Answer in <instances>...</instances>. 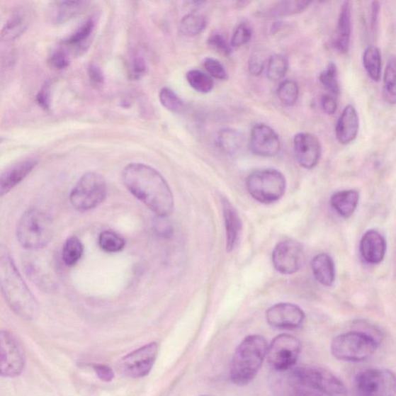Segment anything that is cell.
Wrapping results in <instances>:
<instances>
[{
  "label": "cell",
  "mask_w": 396,
  "mask_h": 396,
  "mask_svg": "<svg viewBox=\"0 0 396 396\" xmlns=\"http://www.w3.org/2000/svg\"><path fill=\"white\" fill-rule=\"evenodd\" d=\"M301 350V343L294 336L278 335L267 349L268 364L280 372L289 370L297 363Z\"/></svg>",
  "instance_id": "10"
},
{
  "label": "cell",
  "mask_w": 396,
  "mask_h": 396,
  "mask_svg": "<svg viewBox=\"0 0 396 396\" xmlns=\"http://www.w3.org/2000/svg\"><path fill=\"white\" fill-rule=\"evenodd\" d=\"M159 220L155 225L157 232L164 237H171L173 227L169 222L166 221V217H158Z\"/></svg>",
  "instance_id": "49"
},
{
  "label": "cell",
  "mask_w": 396,
  "mask_h": 396,
  "mask_svg": "<svg viewBox=\"0 0 396 396\" xmlns=\"http://www.w3.org/2000/svg\"><path fill=\"white\" fill-rule=\"evenodd\" d=\"M98 245L106 252H117L124 248L125 241L119 234L111 231H105L99 235Z\"/></svg>",
  "instance_id": "37"
},
{
  "label": "cell",
  "mask_w": 396,
  "mask_h": 396,
  "mask_svg": "<svg viewBox=\"0 0 396 396\" xmlns=\"http://www.w3.org/2000/svg\"><path fill=\"white\" fill-rule=\"evenodd\" d=\"M311 4L308 1H280L273 3L259 11L262 18H275L305 11Z\"/></svg>",
  "instance_id": "23"
},
{
  "label": "cell",
  "mask_w": 396,
  "mask_h": 396,
  "mask_svg": "<svg viewBox=\"0 0 396 396\" xmlns=\"http://www.w3.org/2000/svg\"><path fill=\"white\" fill-rule=\"evenodd\" d=\"M27 27V19L23 15L16 13L4 25L0 33V39L4 43H11L23 35Z\"/></svg>",
  "instance_id": "28"
},
{
  "label": "cell",
  "mask_w": 396,
  "mask_h": 396,
  "mask_svg": "<svg viewBox=\"0 0 396 396\" xmlns=\"http://www.w3.org/2000/svg\"><path fill=\"white\" fill-rule=\"evenodd\" d=\"M132 75L135 79H140L147 73V64L142 57L136 56L133 59L132 66Z\"/></svg>",
  "instance_id": "46"
},
{
  "label": "cell",
  "mask_w": 396,
  "mask_h": 396,
  "mask_svg": "<svg viewBox=\"0 0 396 396\" xmlns=\"http://www.w3.org/2000/svg\"><path fill=\"white\" fill-rule=\"evenodd\" d=\"M300 96L298 84L294 80L286 79L281 82L277 89V96L285 106H293L298 103Z\"/></svg>",
  "instance_id": "33"
},
{
  "label": "cell",
  "mask_w": 396,
  "mask_h": 396,
  "mask_svg": "<svg viewBox=\"0 0 396 396\" xmlns=\"http://www.w3.org/2000/svg\"><path fill=\"white\" fill-rule=\"evenodd\" d=\"M386 242L383 235L376 230H368L361 238L360 251L362 258L369 264L383 262L386 252Z\"/></svg>",
  "instance_id": "18"
},
{
  "label": "cell",
  "mask_w": 396,
  "mask_h": 396,
  "mask_svg": "<svg viewBox=\"0 0 396 396\" xmlns=\"http://www.w3.org/2000/svg\"><path fill=\"white\" fill-rule=\"evenodd\" d=\"M94 368L101 380L106 383H111L113 380L114 373L111 367L106 365L98 364L95 365Z\"/></svg>",
  "instance_id": "47"
},
{
  "label": "cell",
  "mask_w": 396,
  "mask_h": 396,
  "mask_svg": "<svg viewBox=\"0 0 396 396\" xmlns=\"http://www.w3.org/2000/svg\"><path fill=\"white\" fill-rule=\"evenodd\" d=\"M86 1H57L52 5L50 18L57 24L64 23L81 14L86 9Z\"/></svg>",
  "instance_id": "22"
},
{
  "label": "cell",
  "mask_w": 396,
  "mask_h": 396,
  "mask_svg": "<svg viewBox=\"0 0 396 396\" xmlns=\"http://www.w3.org/2000/svg\"><path fill=\"white\" fill-rule=\"evenodd\" d=\"M247 187L251 196L264 204L280 200L286 189L284 175L275 169L259 170L247 178Z\"/></svg>",
  "instance_id": "6"
},
{
  "label": "cell",
  "mask_w": 396,
  "mask_h": 396,
  "mask_svg": "<svg viewBox=\"0 0 396 396\" xmlns=\"http://www.w3.org/2000/svg\"><path fill=\"white\" fill-rule=\"evenodd\" d=\"M37 164V159H27L12 166L0 175V197L6 195L18 186L35 169Z\"/></svg>",
  "instance_id": "20"
},
{
  "label": "cell",
  "mask_w": 396,
  "mask_h": 396,
  "mask_svg": "<svg viewBox=\"0 0 396 396\" xmlns=\"http://www.w3.org/2000/svg\"><path fill=\"white\" fill-rule=\"evenodd\" d=\"M356 383L359 396H395V377L390 370H362L356 376Z\"/></svg>",
  "instance_id": "11"
},
{
  "label": "cell",
  "mask_w": 396,
  "mask_h": 396,
  "mask_svg": "<svg viewBox=\"0 0 396 396\" xmlns=\"http://www.w3.org/2000/svg\"><path fill=\"white\" fill-rule=\"evenodd\" d=\"M88 74L92 86L96 89H101L104 86V74L99 67L96 64L89 65Z\"/></svg>",
  "instance_id": "43"
},
{
  "label": "cell",
  "mask_w": 396,
  "mask_h": 396,
  "mask_svg": "<svg viewBox=\"0 0 396 396\" xmlns=\"http://www.w3.org/2000/svg\"><path fill=\"white\" fill-rule=\"evenodd\" d=\"M0 289L14 313L26 321L38 317L40 305L24 282L11 252L0 244Z\"/></svg>",
  "instance_id": "2"
},
{
  "label": "cell",
  "mask_w": 396,
  "mask_h": 396,
  "mask_svg": "<svg viewBox=\"0 0 396 396\" xmlns=\"http://www.w3.org/2000/svg\"><path fill=\"white\" fill-rule=\"evenodd\" d=\"M50 83L46 84L43 89L39 92L37 96V103L45 109L46 111H49L50 103Z\"/></svg>",
  "instance_id": "48"
},
{
  "label": "cell",
  "mask_w": 396,
  "mask_h": 396,
  "mask_svg": "<svg viewBox=\"0 0 396 396\" xmlns=\"http://www.w3.org/2000/svg\"><path fill=\"white\" fill-rule=\"evenodd\" d=\"M106 182L102 175L96 172L84 174L73 188L70 200L80 212L94 209L103 203L106 197Z\"/></svg>",
  "instance_id": "8"
},
{
  "label": "cell",
  "mask_w": 396,
  "mask_h": 396,
  "mask_svg": "<svg viewBox=\"0 0 396 396\" xmlns=\"http://www.w3.org/2000/svg\"><path fill=\"white\" fill-rule=\"evenodd\" d=\"M338 100L330 94L323 96L322 98V111L327 115H334L338 111Z\"/></svg>",
  "instance_id": "45"
},
{
  "label": "cell",
  "mask_w": 396,
  "mask_h": 396,
  "mask_svg": "<svg viewBox=\"0 0 396 396\" xmlns=\"http://www.w3.org/2000/svg\"><path fill=\"white\" fill-rule=\"evenodd\" d=\"M158 355V344L151 342L128 356L123 357L119 363L120 372L132 378H143L149 375Z\"/></svg>",
  "instance_id": "12"
},
{
  "label": "cell",
  "mask_w": 396,
  "mask_h": 396,
  "mask_svg": "<svg viewBox=\"0 0 396 396\" xmlns=\"http://www.w3.org/2000/svg\"><path fill=\"white\" fill-rule=\"evenodd\" d=\"M273 264L278 272L291 275L300 271L305 263V251L300 243L286 239L278 243L273 251Z\"/></svg>",
  "instance_id": "13"
},
{
  "label": "cell",
  "mask_w": 396,
  "mask_h": 396,
  "mask_svg": "<svg viewBox=\"0 0 396 396\" xmlns=\"http://www.w3.org/2000/svg\"><path fill=\"white\" fill-rule=\"evenodd\" d=\"M268 324L279 329H296L305 321V312L298 305L281 302L268 308L266 314Z\"/></svg>",
  "instance_id": "16"
},
{
  "label": "cell",
  "mask_w": 396,
  "mask_h": 396,
  "mask_svg": "<svg viewBox=\"0 0 396 396\" xmlns=\"http://www.w3.org/2000/svg\"><path fill=\"white\" fill-rule=\"evenodd\" d=\"M201 396H210V395H201Z\"/></svg>",
  "instance_id": "53"
},
{
  "label": "cell",
  "mask_w": 396,
  "mask_h": 396,
  "mask_svg": "<svg viewBox=\"0 0 396 396\" xmlns=\"http://www.w3.org/2000/svg\"><path fill=\"white\" fill-rule=\"evenodd\" d=\"M380 341L365 332H351L336 336L332 342L331 351L336 359L361 362L373 357Z\"/></svg>",
  "instance_id": "5"
},
{
  "label": "cell",
  "mask_w": 396,
  "mask_h": 396,
  "mask_svg": "<svg viewBox=\"0 0 396 396\" xmlns=\"http://www.w3.org/2000/svg\"><path fill=\"white\" fill-rule=\"evenodd\" d=\"M191 87L200 94H207L214 88V81L210 76L199 70H191L186 74Z\"/></svg>",
  "instance_id": "34"
},
{
  "label": "cell",
  "mask_w": 396,
  "mask_h": 396,
  "mask_svg": "<svg viewBox=\"0 0 396 396\" xmlns=\"http://www.w3.org/2000/svg\"><path fill=\"white\" fill-rule=\"evenodd\" d=\"M362 62L369 79L375 82L380 81L383 73L380 49L374 45L367 47L362 57Z\"/></svg>",
  "instance_id": "26"
},
{
  "label": "cell",
  "mask_w": 396,
  "mask_h": 396,
  "mask_svg": "<svg viewBox=\"0 0 396 396\" xmlns=\"http://www.w3.org/2000/svg\"><path fill=\"white\" fill-rule=\"evenodd\" d=\"M251 37L252 31L248 25L245 23L239 24L233 33L230 45L232 47H241L247 45Z\"/></svg>",
  "instance_id": "41"
},
{
  "label": "cell",
  "mask_w": 396,
  "mask_h": 396,
  "mask_svg": "<svg viewBox=\"0 0 396 396\" xmlns=\"http://www.w3.org/2000/svg\"><path fill=\"white\" fill-rule=\"evenodd\" d=\"M249 147L252 153L257 156L273 157L280 153L281 140L271 126L258 123L251 130Z\"/></svg>",
  "instance_id": "15"
},
{
  "label": "cell",
  "mask_w": 396,
  "mask_h": 396,
  "mask_svg": "<svg viewBox=\"0 0 396 396\" xmlns=\"http://www.w3.org/2000/svg\"><path fill=\"white\" fill-rule=\"evenodd\" d=\"M268 344L261 335H249L236 349L230 366V378L238 385L249 384L266 357Z\"/></svg>",
  "instance_id": "3"
},
{
  "label": "cell",
  "mask_w": 396,
  "mask_h": 396,
  "mask_svg": "<svg viewBox=\"0 0 396 396\" xmlns=\"http://www.w3.org/2000/svg\"><path fill=\"white\" fill-rule=\"evenodd\" d=\"M95 21L89 18L81 25V27L76 30L72 35L66 38L64 45L72 47L83 48L91 38L95 29Z\"/></svg>",
  "instance_id": "31"
},
{
  "label": "cell",
  "mask_w": 396,
  "mask_h": 396,
  "mask_svg": "<svg viewBox=\"0 0 396 396\" xmlns=\"http://www.w3.org/2000/svg\"><path fill=\"white\" fill-rule=\"evenodd\" d=\"M204 67L210 77L218 80L227 79V73L224 65L217 59L208 57L204 62Z\"/></svg>",
  "instance_id": "42"
},
{
  "label": "cell",
  "mask_w": 396,
  "mask_h": 396,
  "mask_svg": "<svg viewBox=\"0 0 396 396\" xmlns=\"http://www.w3.org/2000/svg\"><path fill=\"white\" fill-rule=\"evenodd\" d=\"M352 33L351 5L349 1L342 4L339 16L338 24L334 38V47L341 54H348L351 45Z\"/></svg>",
  "instance_id": "19"
},
{
  "label": "cell",
  "mask_w": 396,
  "mask_h": 396,
  "mask_svg": "<svg viewBox=\"0 0 396 396\" xmlns=\"http://www.w3.org/2000/svg\"><path fill=\"white\" fill-rule=\"evenodd\" d=\"M290 67L288 56L275 54L269 57L266 64L267 78L274 82L280 81L288 74Z\"/></svg>",
  "instance_id": "29"
},
{
  "label": "cell",
  "mask_w": 396,
  "mask_h": 396,
  "mask_svg": "<svg viewBox=\"0 0 396 396\" xmlns=\"http://www.w3.org/2000/svg\"><path fill=\"white\" fill-rule=\"evenodd\" d=\"M49 62L55 69L59 70L64 69L69 65V57L61 50H57V52L50 56Z\"/></svg>",
  "instance_id": "44"
},
{
  "label": "cell",
  "mask_w": 396,
  "mask_h": 396,
  "mask_svg": "<svg viewBox=\"0 0 396 396\" xmlns=\"http://www.w3.org/2000/svg\"><path fill=\"white\" fill-rule=\"evenodd\" d=\"M384 94L387 103L395 105V59L392 57L387 62L384 72Z\"/></svg>",
  "instance_id": "36"
},
{
  "label": "cell",
  "mask_w": 396,
  "mask_h": 396,
  "mask_svg": "<svg viewBox=\"0 0 396 396\" xmlns=\"http://www.w3.org/2000/svg\"><path fill=\"white\" fill-rule=\"evenodd\" d=\"M319 80L323 87L329 92V94L335 97L340 94V86L339 81V72L336 65L331 62L327 65L325 69L319 74Z\"/></svg>",
  "instance_id": "32"
},
{
  "label": "cell",
  "mask_w": 396,
  "mask_h": 396,
  "mask_svg": "<svg viewBox=\"0 0 396 396\" xmlns=\"http://www.w3.org/2000/svg\"><path fill=\"white\" fill-rule=\"evenodd\" d=\"M266 65V54L263 50L256 49L249 59V71L252 76H259L264 72Z\"/></svg>",
  "instance_id": "39"
},
{
  "label": "cell",
  "mask_w": 396,
  "mask_h": 396,
  "mask_svg": "<svg viewBox=\"0 0 396 396\" xmlns=\"http://www.w3.org/2000/svg\"><path fill=\"white\" fill-rule=\"evenodd\" d=\"M122 178L125 188L157 217H168L173 213V193L164 176L154 167L130 164L124 168Z\"/></svg>",
  "instance_id": "1"
},
{
  "label": "cell",
  "mask_w": 396,
  "mask_h": 396,
  "mask_svg": "<svg viewBox=\"0 0 396 396\" xmlns=\"http://www.w3.org/2000/svg\"><path fill=\"white\" fill-rule=\"evenodd\" d=\"M380 3L375 1L370 5V27L375 29L377 27V21L379 12H380Z\"/></svg>",
  "instance_id": "50"
},
{
  "label": "cell",
  "mask_w": 396,
  "mask_h": 396,
  "mask_svg": "<svg viewBox=\"0 0 396 396\" xmlns=\"http://www.w3.org/2000/svg\"><path fill=\"white\" fill-rule=\"evenodd\" d=\"M305 387V386H303ZM297 396H319L317 393L312 392L308 387H298L296 389Z\"/></svg>",
  "instance_id": "51"
},
{
  "label": "cell",
  "mask_w": 396,
  "mask_h": 396,
  "mask_svg": "<svg viewBox=\"0 0 396 396\" xmlns=\"http://www.w3.org/2000/svg\"><path fill=\"white\" fill-rule=\"evenodd\" d=\"M4 140V139L0 138V143H1Z\"/></svg>",
  "instance_id": "52"
},
{
  "label": "cell",
  "mask_w": 396,
  "mask_h": 396,
  "mask_svg": "<svg viewBox=\"0 0 396 396\" xmlns=\"http://www.w3.org/2000/svg\"><path fill=\"white\" fill-rule=\"evenodd\" d=\"M222 204L226 230V249L227 251H232L239 242L242 222L237 210L229 200L223 198Z\"/></svg>",
  "instance_id": "21"
},
{
  "label": "cell",
  "mask_w": 396,
  "mask_h": 396,
  "mask_svg": "<svg viewBox=\"0 0 396 396\" xmlns=\"http://www.w3.org/2000/svg\"><path fill=\"white\" fill-rule=\"evenodd\" d=\"M159 101L162 106L173 113H179L182 111L183 103L181 98L169 88H163L159 94Z\"/></svg>",
  "instance_id": "38"
},
{
  "label": "cell",
  "mask_w": 396,
  "mask_h": 396,
  "mask_svg": "<svg viewBox=\"0 0 396 396\" xmlns=\"http://www.w3.org/2000/svg\"><path fill=\"white\" fill-rule=\"evenodd\" d=\"M206 27L205 16L198 13H190L183 16L180 23V30L183 35L187 37H195L200 35Z\"/></svg>",
  "instance_id": "30"
},
{
  "label": "cell",
  "mask_w": 396,
  "mask_h": 396,
  "mask_svg": "<svg viewBox=\"0 0 396 396\" xmlns=\"http://www.w3.org/2000/svg\"><path fill=\"white\" fill-rule=\"evenodd\" d=\"M315 279L321 284L331 286L335 281V266L333 259L326 254L316 256L311 263Z\"/></svg>",
  "instance_id": "25"
},
{
  "label": "cell",
  "mask_w": 396,
  "mask_h": 396,
  "mask_svg": "<svg viewBox=\"0 0 396 396\" xmlns=\"http://www.w3.org/2000/svg\"><path fill=\"white\" fill-rule=\"evenodd\" d=\"M296 381L327 396H347L348 390L339 377L322 368L302 366L293 370Z\"/></svg>",
  "instance_id": "7"
},
{
  "label": "cell",
  "mask_w": 396,
  "mask_h": 396,
  "mask_svg": "<svg viewBox=\"0 0 396 396\" xmlns=\"http://www.w3.org/2000/svg\"><path fill=\"white\" fill-rule=\"evenodd\" d=\"M83 245L81 242L72 236L67 239L62 250V259L67 266H73L79 262L83 254Z\"/></svg>",
  "instance_id": "35"
},
{
  "label": "cell",
  "mask_w": 396,
  "mask_h": 396,
  "mask_svg": "<svg viewBox=\"0 0 396 396\" xmlns=\"http://www.w3.org/2000/svg\"><path fill=\"white\" fill-rule=\"evenodd\" d=\"M53 234L52 218L37 208L29 209L23 215L16 230L21 245L28 250L44 248L52 239Z\"/></svg>",
  "instance_id": "4"
},
{
  "label": "cell",
  "mask_w": 396,
  "mask_h": 396,
  "mask_svg": "<svg viewBox=\"0 0 396 396\" xmlns=\"http://www.w3.org/2000/svg\"><path fill=\"white\" fill-rule=\"evenodd\" d=\"M244 137L237 130L227 128L218 134L217 145L223 153L233 155L241 149L243 145Z\"/></svg>",
  "instance_id": "27"
},
{
  "label": "cell",
  "mask_w": 396,
  "mask_h": 396,
  "mask_svg": "<svg viewBox=\"0 0 396 396\" xmlns=\"http://www.w3.org/2000/svg\"><path fill=\"white\" fill-rule=\"evenodd\" d=\"M293 150L297 162L305 169H313L321 161L322 145L315 134L299 132L295 135Z\"/></svg>",
  "instance_id": "14"
},
{
  "label": "cell",
  "mask_w": 396,
  "mask_h": 396,
  "mask_svg": "<svg viewBox=\"0 0 396 396\" xmlns=\"http://www.w3.org/2000/svg\"><path fill=\"white\" fill-rule=\"evenodd\" d=\"M25 365L26 353L18 336L9 331H0V377H18Z\"/></svg>",
  "instance_id": "9"
},
{
  "label": "cell",
  "mask_w": 396,
  "mask_h": 396,
  "mask_svg": "<svg viewBox=\"0 0 396 396\" xmlns=\"http://www.w3.org/2000/svg\"><path fill=\"white\" fill-rule=\"evenodd\" d=\"M360 128L359 116L352 105L345 106L336 122V138L342 145H349L358 137Z\"/></svg>",
  "instance_id": "17"
},
{
  "label": "cell",
  "mask_w": 396,
  "mask_h": 396,
  "mask_svg": "<svg viewBox=\"0 0 396 396\" xmlns=\"http://www.w3.org/2000/svg\"><path fill=\"white\" fill-rule=\"evenodd\" d=\"M358 202L359 193L353 190L336 192L331 198L332 208L344 218L350 217L356 212Z\"/></svg>",
  "instance_id": "24"
},
{
  "label": "cell",
  "mask_w": 396,
  "mask_h": 396,
  "mask_svg": "<svg viewBox=\"0 0 396 396\" xmlns=\"http://www.w3.org/2000/svg\"><path fill=\"white\" fill-rule=\"evenodd\" d=\"M208 43L215 52L224 57L230 56L232 52L231 45L220 33H213V35L209 37Z\"/></svg>",
  "instance_id": "40"
}]
</instances>
